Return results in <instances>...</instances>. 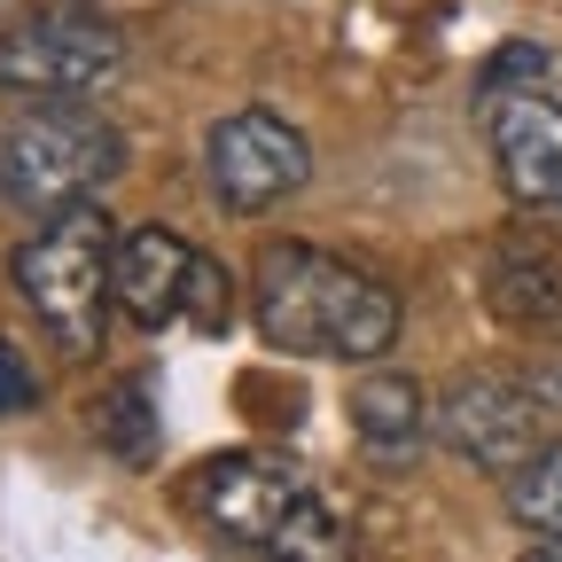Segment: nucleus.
Masks as SVG:
<instances>
[{"instance_id": "1", "label": "nucleus", "mask_w": 562, "mask_h": 562, "mask_svg": "<svg viewBox=\"0 0 562 562\" xmlns=\"http://www.w3.org/2000/svg\"><path fill=\"white\" fill-rule=\"evenodd\" d=\"M250 321L273 351L297 360H383L398 336V297L328 250L273 243L250 273Z\"/></svg>"}, {"instance_id": "2", "label": "nucleus", "mask_w": 562, "mask_h": 562, "mask_svg": "<svg viewBox=\"0 0 562 562\" xmlns=\"http://www.w3.org/2000/svg\"><path fill=\"white\" fill-rule=\"evenodd\" d=\"M9 281H16L32 321L70 351V360H94L102 321L117 305V220L102 203L55 211V220L9 258Z\"/></svg>"}, {"instance_id": "3", "label": "nucleus", "mask_w": 562, "mask_h": 562, "mask_svg": "<svg viewBox=\"0 0 562 562\" xmlns=\"http://www.w3.org/2000/svg\"><path fill=\"white\" fill-rule=\"evenodd\" d=\"M125 165V133L87 102H40L0 133V195L16 211H79Z\"/></svg>"}, {"instance_id": "4", "label": "nucleus", "mask_w": 562, "mask_h": 562, "mask_svg": "<svg viewBox=\"0 0 562 562\" xmlns=\"http://www.w3.org/2000/svg\"><path fill=\"white\" fill-rule=\"evenodd\" d=\"M125 70V40L102 24V16H79V9H55V16H32L0 40V87L9 94H40V102H87L102 87H117Z\"/></svg>"}, {"instance_id": "5", "label": "nucleus", "mask_w": 562, "mask_h": 562, "mask_svg": "<svg viewBox=\"0 0 562 562\" xmlns=\"http://www.w3.org/2000/svg\"><path fill=\"white\" fill-rule=\"evenodd\" d=\"M203 172H211V195H220L227 211H243V220H258V211H273L281 195H297L305 172H313V149L305 133L290 117L273 110H235L203 133Z\"/></svg>"}, {"instance_id": "6", "label": "nucleus", "mask_w": 562, "mask_h": 562, "mask_svg": "<svg viewBox=\"0 0 562 562\" xmlns=\"http://www.w3.org/2000/svg\"><path fill=\"white\" fill-rule=\"evenodd\" d=\"M438 438L484 476H516L539 453V391L516 375H453L438 398Z\"/></svg>"}, {"instance_id": "7", "label": "nucleus", "mask_w": 562, "mask_h": 562, "mask_svg": "<svg viewBox=\"0 0 562 562\" xmlns=\"http://www.w3.org/2000/svg\"><path fill=\"white\" fill-rule=\"evenodd\" d=\"M313 476L273 461V453H220L195 469V516L220 531V539H243V547H273L281 524H290L305 501H313Z\"/></svg>"}, {"instance_id": "8", "label": "nucleus", "mask_w": 562, "mask_h": 562, "mask_svg": "<svg viewBox=\"0 0 562 562\" xmlns=\"http://www.w3.org/2000/svg\"><path fill=\"white\" fill-rule=\"evenodd\" d=\"M492 133V165H501V188L531 211L562 203V94L531 87V94H492L484 110Z\"/></svg>"}, {"instance_id": "9", "label": "nucleus", "mask_w": 562, "mask_h": 562, "mask_svg": "<svg viewBox=\"0 0 562 562\" xmlns=\"http://www.w3.org/2000/svg\"><path fill=\"white\" fill-rule=\"evenodd\" d=\"M188 273H195L188 235H172V227L117 235V313L140 321V328H172L180 305H188Z\"/></svg>"}, {"instance_id": "10", "label": "nucleus", "mask_w": 562, "mask_h": 562, "mask_svg": "<svg viewBox=\"0 0 562 562\" xmlns=\"http://www.w3.org/2000/svg\"><path fill=\"white\" fill-rule=\"evenodd\" d=\"M351 438H360L375 461H398V453H414L422 438H430V391H422L414 375H398V368H375V375H360L351 383Z\"/></svg>"}, {"instance_id": "11", "label": "nucleus", "mask_w": 562, "mask_h": 562, "mask_svg": "<svg viewBox=\"0 0 562 562\" xmlns=\"http://www.w3.org/2000/svg\"><path fill=\"white\" fill-rule=\"evenodd\" d=\"M492 313H501L508 328H524V336L562 344V258H547V250L501 258L492 266Z\"/></svg>"}, {"instance_id": "12", "label": "nucleus", "mask_w": 562, "mask_h": 562, "mask_svg": "<svg viewBox=\"0 0 562 562\" xmlns=\"http://www.w3.org/2000/svg\"><path fill=\"white\" fill-rule=\"evenodd\" d=\"M508 516L531 539H562V438H547L516 476H508Z\"/></svg>"}, {"instance_id": "13", "label": "nucleus", "mask_w": 562, "mask_h": 562, "mask_svg": "<svg viewBox=\"0 0 562 562\" xmlns=\"http://www.w3.org/2000/svg\"><path fill=\"white\" fill-rule=\"evenodd\" d=\"M266 554H273V562H351V531H344V516L313 492V501L281 524V539H273Z\"/></svg>"}, {"instance_id": "14", "label": "nucleus", "mask_w": 562, "mask_h": 562, "mask_svg": "<svg viewBox=\"0 0 562 562\" xmlns=\"http://www.w3.org/2000/svg\"><path fill=\"white\" fill-rule=\"evenodd\" d=\"M94 430L102 446H117L125 461H149L157 453V414H149V383H110L94 406Z\"/></svg>"}, {"instance_id": "15", "label": "nucleus", "mask_w": 562, "mask_h": 562, "mask_svg": "<svg viewBox=\"0 0 562 562\" xmlns=\"http://www.w3.org/2000/svg\"><path fill=\"white\" fill-rule=\"evenodd\" d=\"M547 70H554V55H547L539 40H508L501 55L476 70V87H484V94H531V87H547Z\"/></svg>"}, {"instance_id": "16", "label": "nucleus", "mask_w": 562, "mask_h": 562, "mask_svg": "<svg viewBox=\"0 0 562 562\" xmlns=\"http://www.w3.org/2000/svg\"><path fill=\"white\" fill-rule=\"evenodd\" d=\"M180 321L203 328V336H220V328L235 321V281L211 266V258H195V273H188V305H180Z\"/></svg>"}, {"instance_id": "17", "label": "nucleus", "mask_w": 562, "mask_h": 562, "mask_svg": "<svg viewBox=\"0 0 562 562\" xmlns=\"http://www.w3.org/2000/svg\"><path fill=\"white\" fill-rule=\"evenodd\" d=\"M32 398H40V375H32V368L16 360L9 344H0V414H24Z\"/></svg>"}, {"instance_id": "18", "label": "nucleus", "mask_w": 562, "mask_h": 562, "mask_svg": "<svg viewBox=\"0 0 562 562\" xmlns=\"http://www.w3.org/2000/svg\"><path fill=\"white\" fill-rule=\"evenodd\" d=\"M524 562H562V539H531V547H524Z\"/></svg>"}]
</instances>
